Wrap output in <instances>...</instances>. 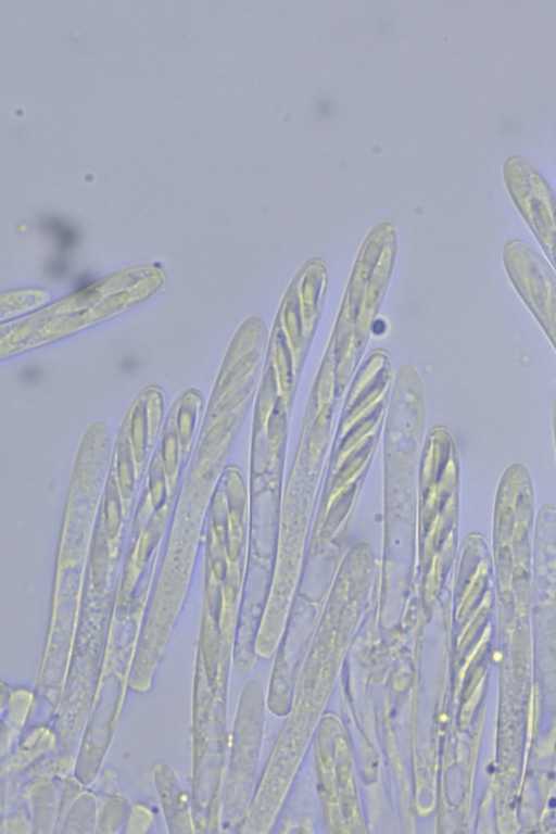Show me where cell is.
<instances>
[{"instance_id": "obj_1", "label": "cell", "mask_w": 556, "mask_h": 834, "mask_svg": "<svg viewBox=\"0 0 556 834\" xmlns=\"http://www.w3.org/2000/svg\"><path fill=\"white\" fill-rule=\"evenodd\" d=\"M330 289L320 257L307 260L289 282L279 303L256 395L253 438L257 445H280L292 403L317 333Z\"/></svg>"}, {"instance_id": "obj_2", "label": "cell", "mask_w": 556, "mask_h": 834, "mask_svg": "<svg viewBox=\"0 0 556 834\" xmlns=\"http://www.w3.org/2000/svg\"><path fill=\"white\" fill-rule=\"evenodd\" d=\"M166 273L155 265L119 269L41 309L0 325V359L58 343L113 320L155 298Z\"/></svg>"}, {"instance_id": "obj_3", "label": "cell", "mask_w": 556, "mask_h": 834, "mask_svg": "<svg viewBox=\"0 0 556 834\" xmlns=\"http://www.w3.org/2000/svg\"><path fill=\"white\" fill-rule=\"evenodd\" d=\"M397 235L388 222L366 236L355 257L341 304L313 384L339 400L364 359L374 325L390 287Z\"/></svg>"}, {"instance_id": "obj_4", "label": "cell", "mask_w": 556, "mask_h": 834, "mask_svg": "<svg viewBox=\"0 0 556 834\" xmlns=\"http://www.w3.org/2000/svg\"><path fill=\"white\" fill-rule=\"evenodd\" d=\"M269 339L261 317L244 319L222 361L203 421L200 448H225L238 434L257 395Z\"/></svg>"}, {"instance_id": "obj_5", "label": "cell", "mask_w": 556, "mask_h": 834, "mask_svg": "<svg viewBox=\"0 0 556 834\" xmlns=\"http://www.w3.org/2000/svg\"><path fill=\"white\" fill-rule=\"evenodd\" d=\"M152 776L168 832H194L191 799L182 789L176 772L167 763L156 761L152 766Z\"/></svg>"}, {"instance_id": "obj_6", "label": "cell", "mask_w": 556, "mask_h": 834, "mask_svg": "<svg viewBox=\"0 0 556 834\" xmlns=\"http://www.w3.org/2000/svg\"><path fill=\"white\" fill-rule=\"evenodd\" d=\"M59 745L55 730L46 723H37L20 740L15 753L8 758L7 772H39L48 756Z\"/></svg>"}, {"instance_id": "obj_7", "label": "cell", "mask_w": 556, "mask_h": 834, "mask_svg": "<svg viewBox=\"0 0 556 834\" xmlns=\"http://www.w3.org/2000/svg\"><path fill=\"white\" fill-rule=\"evenodd\" d=\"M33 832H55L60 794L52 776L46 773H36L26 785Z\"/></svg>"}, {"instance_id": "obj_8", "label": "cell", "mask_w": 556, "mask_h": 834, "mask_svg": "<svg viewBox=\"0 0 556 834\" xmlns=\"http://www.w3.org/2000/svg\"><path fill=\"white\" fill-rule=\"evenodd\" d=\"M51 301L46 288L27 287L2 291L0 293V323L12 321L28 316Z\"/></svg>"}, {"instance_id": "obj_9", "label": "cell", "mask_w": 556, "mask_h": 834, "mask_svg": "<svg viewBox=\"0 0 556 834\" xmlns=\"http://www.w3.org/2000/svg\"><path fill=\"white\" fill-rule=\"evenodd\" d=\"M99 799L90 789L83 788L58 821L55 832L93 833L97 827Z\"/></svg>"}, {"instance_id": "obj_10", "label": "cell", "mask_w": 556, "mask_h": 834, "mask_svg": "<svg viewBox=\"0 0 556 834\" xmlns=\"http://www.w3.org/2000/svg\"><path fill=\"white\" fill-rule=\"evenodd\" d=\"M131 804L123 795L114 793L101 794L99 798L97 833H116L123 831L130 811Z\"/></svg>"}, {"instance_id": "obj_11", "label": "cell", "mask_w": 556, "mask_h": 834, "mask_svg": "<svg viewBox=\"0 0 556 834\" xmlns=\"http://www.w3.org/2000/svg\"><path fill=\"white\" fill-rule=\"evenodd\" d=\"M35 702L36 694L28 687L20 685L12 688L11 697L5 707V719L2 722L8 725L14 738L23 730Z\"/></svg>"}, {"instance_id": "obj_12", "label": "cell", "mask_w": 556, "mask_h": 834, "mask_svg": "<svg viewBox=\"0 0 556 834\" xmlns=\"http://www.w3.org/2000/svg\"><path fill=\"white\" fill-rule=\"evenodd\" d=\"M122 521L121 505L115 488L110 483L106 485L103 500V522L106 534L113 539L119 532Z\"/></svg>"}, {"instance_id": "obj_13", "label": "cell", "mask_w": 556, "mask_h": 834, "mask_svg": "<svg viewBox=\"0 0 556 834\" xmlns=\"http://www.w3.org/2000/svg\"><path fill=\"white\" fill-rule=\"evenodd\" d=\"M154 823V813L144 803L131 804L130 811L123 832L130 834H143L151 830Z\"/></svg>"}, {"instance_id": "obj_14", "label": "cell", "mask_w": 556, "mask_h": 834, "mask_svg": "<svg viewBox=\"0 0 556 834\" xmlns=\"http://www.w3.org/2000/svg\"><path fill=\"white\" fill-rule=\"evenodd\" d=\"M0 831L2 834L33 832L31 819L25 812L16 811L3 817Z\"/></svg>"}, {"instance_id": "obj_15", "label": "cell", "mask_w": 556, "mask_h": 834, "mask_svg": "<svg viewBox=\"0 0 556 834\" xmlns=\"http://www.w3.org/2000/svg\"><path fill=\"white\" fill-rule=\"evenodd\" d=\"M116 773L112 769L106 768L99 779V789L101 791V794L116 792Z\"/></svg>"}, {"instance_id": "obj_16", "label": "cell", "mask_w": 556, "mask_h": 834, "mask_svg": "<svg viewBox=\"0 0 556 834\" xmlns=\"http://www.w3.org/2000/svg\"><path fill=\"white\" fill-rule=\"evenodd\" d=\"M12 688L4 681L1 682V710L3 711L11 697Z\"/></svg>"}]
</instances>
